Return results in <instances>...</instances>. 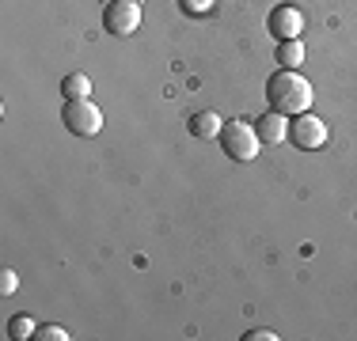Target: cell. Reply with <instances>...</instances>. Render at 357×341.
Instances as JSON below:
<instances>
[{
    "label": "cell",
    "instance_id": "6da1fadb",
    "mask_svg": "<svg viewBox=\"0 0 357 341\" xmlns=\"http://www.w3.org/2000/svg\"><path fill=\"white\" fill-rule=\"evenodd\" d=\"M266 99L282 114H304L312 106V84L296 68H282V72H274L266 80Z\"/></svg>",
    "mask_w": 357,
    "mask_h": 341
},
{
    "label": "cell",
    "instance_id": "7a4b0ae2",
    "mask_svg": "<svg viewBox=\"0 0 357 341\" xmlns=\"http://www.w3.org/2000/svg\"><path fill=\"white\" fill-rule=\"evenodd\" d=\"M61 122L69 125V133H76V136H96L103 129V110L91 99H69L61 110Z\"/></svg>",
    "mask_w": 357,
    "mask_h": 341
},
{
    "label": "cell",
    "instance_id": "3957f363",
    "mask_svg": "<svg viewBox=\"0 0 357 341\" xmlns=\"http://www.w3.org/2000/svg\"><path fill=\"white\" fill-rule=\"evenodd\" d=\"M220 144H225V152L232 159H240V164H248V159L259 156V133H255V125H243V122H225V129H220Z\"/></svg>",
    "mask_w": 357,
    "mask_h": 341
},
{
    "label": "cell",
    "instance_id": "277c9868",
    "mask_svg": "<svg viewBox=\"0 0 357 341\" xmlns=\"http://www.w3.org/2000/svg\"><path fill=\"white\" fill-rule=\"evenodd\" d=\"M289 141H293L301 152H316V148L327 144V122L304 110V114H296V122L289 125Z\"/></svg>",
    "mask_w": 357,
    "mask_h": 341
},
{
    "label": "cell",
    "instance_id": "5b68a950",
    "mask_svg": "<svg viewBox=\"0 0 357 341\" xmlns=\"http://www.w3.org/2000/svg\"><path fill=\"white\" fill-rule=\"evenodd\" d=\"M103 27L110 34H133L141 27V4L137 0H110L103 12Z\"/></svg>",
    "mask_w": 357,
    "mask_h": 341
},
{
    "label": "cell",
    "instance_id": "8992f818",
    "mask_svg": "<svg viewBox=\"0 0 357 341\" xmlns=\"http://www.w3.org/2000/svg\"><path fill=\"white\" fill-rule=\"evenodd\" d=\"M266 27H270V34H274L278 42H285V38H301V31H304V15H301V8H293V4H278L274 12H270Z\"/></svg>",
    "mask_w": 357,
    "mask_h": 341
},
{
    "label": "cell",
    "instance_id": "52a82bcc",
    "mask_svg": "<svg viewBox=\"0 0 357 341\" xmlns=\"http://www.w3.org/2000/svg\"><path fill=\"white\" fill-rule=\"evenodd\" d=\"M255 133H259L262 144H282V141H289V122H285V114H282V110H270V114H262L259 125H255Z\"/></svg>",
    "mask_w": 357,
    "mask_h": 341
},
{
    "label": "cell",
    "instance_id": "ba28073f",
    "mask_svg": "<svg viewBox=\"0 0 357 341\" xmlns=\"http://www.w3.org/2000/svg\"><path fill=\"white\" fill-rule=\"evenodd\" d=\"M220 129H225V122H220V114H213V110H202V114L190 118V133L202 136V141H209V136H220Z\"/></svg>",
    "mask_w": 357,
    "mask_h": 341
},
{
    "label": "cell",
    "instance_id": "9c48e42d",
    "mask_svg": "<svg viewBox=\"0 0 357 341\" xmlns=\"http://www.w3.org/2000/svg\"><path fill=\"white\" fill-rule=\"evenodd\" d=\"M301 61H304V42L301 38L278 42V65L282 68H301Z\"/></svg>",
    "mask_w": 357,
    "mask_h": 341
},
{
    "label": "cell",
    "instance_id": "30bf717a",
    "mask_svg": "<svg viewBox=\"0 0 357 341\" xmlns=\"http://www.w3.org/2000/svg\"><path fill=\"white\" fill-rule=\"evenodd\" d=\"M61 95L65 99H91V80L84 72H73L61 80Z\"/></svg>",
    "mask_w": 357,
    "mask_h": 341
},
{
    "label": "cell",
    "instance_id": "8fae6325",
    "mask_svg": "<svg viewBox=\"0 0 357 341\" xmlns=\"http://www.w3.org/2000/svg\"><path fill=\"white\" fill-rule=\"evenodd\" d=\"M12 338H35V322L27 315H15L12 319Z\"/></svg>",
    "mask_w": 357,
    "mask_h": 341
},
{
    "label": "cell",
    "instance_id": "7c38bea8",
    "mask_svg": "<svg viewBox=\"0 0 357 341\" xmlns=\"http://www.w3.org/2000/svg\"><path fill=\"white\" fill-rule=\"evenodd\" d=\"M15 285H20V277H15V269H4L0 273V296H12Z\"/></svg>",
    "mask_w": 357,
    "mask_h": 341
},
{
    "label": "cell",
    "instance_id": "4fadbf2b",
    "mask_svg": "<svg viewBox=\"0 0 357 341\" xmlns=\"http://www.w3.org/2000/svg\"><path fill=\"white\" fill-rule=\"evenodd\" d=\"M35 338H42V341H69V334H65L61 326H42Z\"/></svg>",
    "mask_w": 357,
    "mask_h": 341
},
{
    "label": "cell",
    "instance_id": "5bb4252c",
    "mask_svg": "<svg viewBox=\"0 0 357 341\" xmlns=\"http://www.w3.org/2000/svg\"><path fill=\"white\" fill-rule=\"evenodd\" d=\"M209 8H213V0H183V12H190V15H202Z\"/></svg>",
    "mask_w": 357,
    "mask_h": 341
},
{
    "label": "cell",
    "instance_id": "9a60e30c",
    "mask_svg": "<svg viewBox=\"0 0 357 341\" xmlns=\"http://www.w3.org/2000/svg\"><path fill=\"white\" fill-rule=\"evenodd\" d=\"M248 341H278V334H274V330H251Z\"/></svg>",
    "mask_w": 357,
    "mask_h": 341
},
{
    "label": "cell",
    "instance_id": "2e32d148",
    "mask_svg": "<svg viewBox=\"0 0 357 341\" xmlns=\"http://www.w3.org/2000/svg\"><path fill=\"white\" fill-rule=\"evenodd\" d=\"M137 4H141V0H137Z\"/></svg>",
    "mask_w": 357,
    "mask_h": 341
}]
</instances>
